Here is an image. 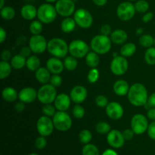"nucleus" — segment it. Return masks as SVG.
<instances>
[{
    "mask_svg": "<svg viewBox=\"0 0 155 155\" xmlns=\"http://www.w3.org/2000/svg\"><path fill=\"white\" fill-rule=\"evenodd\" d=\"M101 155H118L117 151L114 149H106Z\"/></svg>",
    "mask_w": 155,
    "mask_h": 155,
    "instance_id": "58",
    "label": "nucleus"
},
{
    "mask_svg": "<svg viewBox=\"0 0 155 155\" xmlns=\"http://www.w3.org/2000/svg\"><path fill=\"white\" fill-rule=\"evenodd\" d=\"M154 46H155V37H154Z\"/></svg>",
    "mask_w": 155,
    "mask_h": 155,
    "instance_id": "64",
    "label": "nucleus"
},
{
    "mask_svg": "<svg viewBox=\"0 0 155 155\" xmlns=\"http://www.w3.org/2000/svg\"><path fill=\"white\" fill-rule=\"evenodd\" d=\"M29 30L33 35L41 34L43 30L42 23L39 20H34L30 23V26H29Z\"/></svg>",
    "mask_w": 155,
    "mask_h": 155,
    "instance_id": "35",
    "label": "nucleus"
},
{
    "mask_svg": "<svg viewBox=\"0 0 155 155\" xmlns=\"http://www.w3.org/2000/svg\"><path fill=\"white\" fill-rule=\"evenodd\" d=\"M0 8H3L5 6V0H0Z\"/></svg>",
    "mask_w": 155,
    "mask_h": 155,
    "instance_id": "60",
    "label": "nucleus"
},
{
    "mask_svg": "<svg viewBox=\"0 0 155 155\" xmlns=\"http://www.w3.org/2000/svg\"><path fill=\"white\" fill-rule=\"evenodd\" d=\"M51 73L50 71L47 69V68H43V67H40L37 71L35 72V77H36V80L39 82L41 84H47L50 82L51 80Z\"/></svg>",
    "mask_w": 155,
    "mask_h": 155,
    "instance_id": "24",
    "label": "nucleus"
},
{
    "mask_svg": "<svg viewBox=\"0 0 155 155\" xmlns=\"http://www.w3.org/2000/svg\"><path fill=\"white\" fill-rule=\"evenodd\" d=\"M136 45L133 42H127L124 43L121 47L120 52V55L124 56L125 58L131 57L136 53Z\"/></svg>",
    "mask_w": 155,
    "mask_h": 155,
    "instance_id": "30",
    "label": "nucleus"
},
{
    "mask_svg": "<svg viewBox=\"0 0 155 155\" xmlns=\"http://www.w3.org/2000/svg\"><path fill=\"white\" fill-rule=\"evenodd\" d=\"M36 130L40 136L45 137L51 136L54 130L52 119L45 115L41 116L36 122Z\"/></svg>",
    "mask_w": 155,
    "mask_h": 155,
    "instance_id": "11",
    "label": "nucleus"
},
{
    "mask_svg": "<svg viewBox=\"0 0 155 155\" xmlns=\"http://www.w3.org/2000/svg\"><path fill=\"white\" fill-rule=\"evenodd\" d=\"M148 92L146 87L142 83H136L130 88L127 98L132 105L135 107H142L148 102Z\"/></svg>",
    "mask_w": 155,
    "mask_h": 155,
    "instance_id": "1",
    "label": "nucleus"
},
{
    "mask_svg": "<svg viewBox=\"0 0 155 155\" xmlns=\"http://www.w3.org/2000/svg\"><path fill=\"white\" fill-rule=\"evenodd\" d=\"M136 11L135 5L130 2H121L117 8V15L123 21H128L135 16Z\"/></svg>",
    "mask_w": 155,
    "mask_h": 155,
    "instance_id": "13",
    "label": "nucleus"
},
{
    "mask_svg": "<svg viewBox=\"0 0 155 155\" xmlns=\"http://www.w3.org/2000/svg\"><path fill=\"white\" fill-rule=\"evenodd\" d=\"M7 37V33L3 27H0V43H3Z\"/></svg>",
    "mask_w": 155,
    "mask_h": 155,
    "instance_id": "55",
    "label": "nucleus"
},
{
    "mask_svg": "<svg viewBox=\"0 0 155 155\" xmlns=\"http://www.w3.org/2000/svg\"><path fill=\"white\" fill-rule=\"evenodd\" d=\"M100 77L99 71L97 69V68H91L90 71H89L87 74V80L90 83H95L98 80Z\"/></svg>",
    "mask_w": 155,
    "mask_h": 155,
    "instance_id": "41",
    "label": "nucleus"
},
{
    "mask_svg": "<svg viewBox=\"0 0 155 155\" xmlns=\"http://www.w3.org/2000/svg\"><path fill=\"white\" fill-rule=\"evenodd\" d=\"M54 6L58 15L64 18L71 17L76 11L75 3L73 0H58Z\"/></svg>",
    "mask_w": 155,
    "mask_h": 155,
    "instance_id": "14",
    "label": "nucleus"
},
{
    "mask_svg": "<svg viewBox=\"0 0 155 155\" xmlns=\"http://www.w3.org/2000/svg\"><path fill=\"white\" fill-rule=\"evenodd\" d=\"M89 47L82 39H74L69 44V53L76 58H83L89 53Z\"/></svg>",
    "mask_w": 155,
    "mask_h": 155,
    "instance_id": "8",
    "label": "nucleus"
},
{
    "mask_svg": "<svg viewBox=\"0 0 155 155\" xmlns=\"http://www.w3.org/2000/svg\"><path fill=\"white\" fill-rule=\"evenodd\" d=\"M94 4L99 7H102V6L105 5L107 2V0H92Z\"/></svg>",
    "mask_w": 155,
    "mask_h": 155,
    "instance_id": "57",
    "label": "nucleus"
},
{
    "mask_svg": "<svg viewBox=\"0 0 155 155\" xmlns=\"http://www.w3.org/2000/svg\"><path fill=\"white\" fill-rule=\"evenodd\" d=\"M148 103L151 107H155V92L151 94V95L148 96Z\"/></svg>",
    "mask_w": 155,
    "mask_h": 155,
    "instance_id": "56",
    "label": "nucleus"
},
{
    "mask_svg": "<svg viewBox=\"0 0 155 155\" xmlns=\"http://www.w3.org/2000/svg\"><path fill=\"white\" fill-rule=\"evenodd\" d=\"M130 86L124 80H118L114 83L113 91L118 96H125L128 94Z\"/></svg>",
    "mask_w": 155,
    "mask_h": 155,
    "instance_id": "23",
    "label": "nucleus"
},
{
    "mask_svg": "<svg viewBox=\"0 0 155 155\" xmlns=\"http://www.w3.org/2000/svg\"><path fill=\"white\" fill-rule=\"evenodd\" d=\"M122 133H123V135H124V139H125L126 141L132 140V139H133V137H134L135 133L133 132V130H132L131 128L127 129V130H124Z\"/></svg>",
    "mask_w": 155,
    "mask_h": 155,
    "instance_id": "49",
    "label": "nucleus"
},
{
    "mask_svg": "<svg viewBox=\"0 0 155 155\" xmlns=\"http://www.w3.org/2000/svg\"><path fill=\"white\" fill-rule=\"evenodd\" d=\"M95 101L96 105L98 106V107H101V108L106 107L109 103L107 98L104 95H98V96L95 98Z\"/></svg>",
    "mask_w": 155,
    "mask_h": 155,
    "instance_id": "44",
    "label": "nucleus"
},
{
    "mask_svg": "<svg viewBox=\"0 0 155 155\" xmlns=\"http://www.w3.org/2000/svg\"><path fill=\"white\" fill-rule=\"evenodd\" d=\"M107 142L111 148L118 149L122 148L125 143V139L122 132L118 130H111L107 134Z\"/></svg>",
    "mask_w": 155,
    "mask_h": 155,
    "instance_id": "15",
    "label": "nucleus"
},
{
    "mask_svg": "<svg viewBox=\"0 0 155 155\" xmlns=\"http://www.w3.org/2000/svg\"><path fill=\"white\" fill-rule=\"evenodd\" d=\"M1 58H2V61H11V59L12 58V52L8 49L3 50V51H2Z\"/></svg>",
    "mask_w": 155,
    "mask_h": 155,
    "instance_id": "50",
    "label": "nucleus"
},
{
    "mask_svg": "<svg viewBox=\"0 0 155 155\" xmlns=\"http://www.w3.org/2000/svg\"><path fill=\"white\" fill-rule=\"evenodd\" d=\"M82 155H100V152L96 145L89 143L83 146Z\"/></svg>",
    "mask_w": 155,
    "mask_h": 155,
    "instance_id": "36",
    "label": "nucleus"
},
{
    "mask_svg": "<svg viewBox=\"0 0 155 155\" xmlns=\"http://www.w3.org/2000/svg\"><path fill=\"white\" fill-rule=\"evenodd\" d=\"M148 125V117L142 114H135L130 121V127L136 135L144 134L147 132Z\"/></svg>",
    "mask_w": 155,
    "mask_h": 155,
    "instance_id": "9",
    "label": "nucleus"
},
{
    "mask_svg": "<svg viewBox=\"0 0 155 155\" xmlns=\"http://www.w3.org/2000/svg\"><path fill=\"white\" fill-rule=\"evenodd\" d=\"M147 133L150 139L155 140V120L151 121V124H149L147 130Z\"/></svg>",
    "mask_w": 155,
    "mask_h": 155,
    "instance_id": "47",
    "label": "nucleus"
},
{
    "mask_svg": "<svg viewBox=\"0 0 155 155\" xmlns=\"http://www.w3.org/2000/svg\"><path fill=\"white\" fill-rule=\"evenodd\" d=\"M18 98L25 104L33 103L37 98V91L30 86L23 88L18 92Z\"/></svg>",
    "mask_w": 155,
    "mask_h": 155,
    "instance_id": "18",
    "label": "nucleus"
},
{
    "mask_svg": "<svg viewBox=\"0 0 155 155\" xmlns=\"http://www.w3.org/2000/svg\"><path fill=\"white\" fill-rule=\"evenodd\" d=\"M76 26H77L76 21H74V18L71 17L64 18L61 23V29L65 33H70L74 31Z\"/></svg>",
    "mask_w": 155,
    "mask_h": 155,
    "instance_id": "26",
    "label": "nucleus"
},
{
    "mask_svg": "<svg viewBox=\"0 0 155 155\" xmlns=\"http://www.w3.org/2000/svg\"><path fill=\"white\" fill-rule=\"evenodd\" d=\"M71 100L70 95L66 93L58 94L54 101V105L58 110L66 111L70 108L71 105Z\"/></svg>",
    "mask_w": 155,
    "mask_h": 155,
    "instance_id": "19",
    "label": "nucleus"
},
{
    "mask_svg": "<svg viewBox=\"0 0 155 155\" xmlns=\"http://www.w3.org/2000/svg\"><path fill=\"white\" fill-rule=\"evenodd\" d=\"M100 32H101V34L104 35V36H110L112 33L111 27L109 24H103L100 28Z\"/></svg>",
    "mask_w": 155,
    "mask_h": 155,
    "instance_id": "48",
    "label": "nucleus"
},
{
    "mask_svg": "<svg viewBox=\"0 0 155 155\" xmlns=\"http://www.w3.org/2000/svg\"><path fill=\"white\" fill-rule=\"evenodd\" d=\"M35 148H37L38 150H42L46 147L47 145V139H45V136H40L36 138L34 142Z\"/></svg>",
    "mask_w": 155,
    "mask_h": 155,
    "instance_id": "45",
    "label": "nucleus"
},
{
    "mask_svg": "<svg viewBox=\"0 0 155 155\" xmlns=\"http://www.w3.org/2000/svg\"><path fill=\"white\" fill-rule=\"evenodd\" d=\"M45 1L48 3H53V2H56L58 0H45Z\"/></svg>",
    "mask_w": 155,
    "mask_h": 155,
    "instance_id": "61",
    "label": "nucleus"
},
{
    "mask_svg": "<svg viewBox=\"0 0 155 155\" xmlns=\"http://www.w3.org/2000/svg\"><path fill=\"white\" fill-rule=\"evenodd\" d=\"M21 15L27 21H33L37 17V9L31 4H26L21 9Z\"/></svg>",
    "mask_w": 155,
    "mask_h": 155,
    "instance_id": "22",
    "label": "nucleus"
},
{
    "mask_svg": "<svg viewBox=\"0 0 155 155\" xmlns=\"http://www.w3.org/2000/svg\"><path fill=\"white\" fill-rule=\"evenodd\" d=\"M153 18H154V14L152 12H148L144 14V15L142 16V21L145 24H147V23L150 22L153 19Z\"/></svg>",
    "mask_w": 155,
    "mask_h": 155,
    "instance_id": "52",
    "label": "nucleus"
},
{
    "mask_svg": "<svg viewBox=\"0 0 155 155\" xmlns=\"http://www.w3.org/2000/svg\"><path fill=\"white\" fill-rule=\"evenodd\" d=\"M49 83L55 88L59 87L62 84V78L60 74H52Z\"/></svg>",
    "mask_w": 155,
    "mask_h": 155,
    "instance_id": "46",
    "label": "nucleus"
},
{
    "mask_svg": "<svg viewBox=\"0 0 155 155\" xmlns=\"http://www.w3.org/2000/svg\"><path fill=\"white\" fill-rule=\"evenodd\" d=\"M110 69L112 74L116 76H122L127 72L129 69V61L127 58L122 55L114 57L110 62Z\"/></svg>",
    "mask_w": 155,
    "mask_h": 155,
    "instance_id": "10",
    "label": "nucleus"
},
{
    "mask_svg": "<svg viewBox=\"0 0 155 155\" xmlns=\"http://www.w3.org/2000/svg\"><path fill=\"white\" fill-rule=\"evenodd\" d=\"M46 68L51 74H61L64 69V61L61 58L51 57L46 61Z\"/></svg>",
    "mask_w": 155,
    "mask_h": 155,
    "instance_id": "20",
    "label": "nucleus"
},
{
    "mask_svg": "<svg viewBox=\"0 0 155 155\" xmlns=\"http://www.w3.org/2000/svg\"><path fill=\"white\" fill-rule=\"evenodd\" d=\"M12 67L8 61H1L0 62V79L4 80L12 74Z\"/></svg>",
    "mask_w": 155,
    "mask_h": 155,
    "instance_id": "31",
    "label": "nucleus"
},
{
    "mask_svg": "<svg viewBox=\"0 0 155 155\" xmlns=\"http://www.w3.org/2000/svg\"><path fill=\"white\" fill-rule=\"evenodd\" d=\"M72 113L75 118H77V119H82L85 116L86 111H85L84 107L81 104H77L74 106V108H73Z\"/></svg>",
    "mask_w": 155,
    "mask_h": 155,
    "instance_id": "43",
    "label": "nucleus"
},
{
    "mask_svg": "<svg viewBox=\"0 0 155 155\" xmlns=\"http://www.w3.org/2000/svg\"><path fill=\"white\" fill-rule=\"evenodd\" d=\"M92 139V134L89 130H83L80 131V133H79V139H80V142L84 145L86 144H89L91 142Z\"/></svg>",
    "mask_w": 155,
    "mask_h": 155,
    "instance_id": "40",
    "label": "nucleus"
},
{
    "mask_svg": "<svg viewBox=\"0 0 155 155\" xmlns=\"http://www.w3.org/2000/svg\"><path fill=\"white\" fill-rule=\"evenodd\" d=\"M0 14H1V16L3 19L10 21V20H12L15 18L16 12H15V8L12 6L5 5L4 7L1 8Z\"/></svg>",
    "mask_w": 155,
    "mask_h": 155,
    "instance_id": "33",
    "label": "nucleus"
},
{
    "mask_svg": "<svg viewBox=\"0 0 155 155\" xmlns=\"http://www.w3.org/2000/svg\"><path fill=\"white\" fill-rule=\"evenodd\" d=\"M144 58L148 65H155V47L147 48Z\"/></svg>",
    "mask_w": 155,
    "mask_h": 155,
    "instance_id": "38",
    "label": "nucleus"
},
{
    "mask_svg": "<svg viewBox=\"0 0 155 155\" xmlns=\"http://www.w3.org/2000/svg\"><path fill=\"white\" fill-rule=\"evenodd\" d=\"M139 44L143 48H151L154 45V38L150 34H142L139 37Z\"/></svg>",
    "mask_w": 155,
    "mask_h": 155,
    "instance_id": "34",
    "label": "nucleus"
},
{
    "mask_svg": "<svg viewBox=\"0 0 155 155\" xmlns=\"http://www.w3.org/2000/svg\"><path fill=\"white\" fill-rule=\"evenodd\" d=\"M147 117L151 121L155 120V107H151L147 112Z\"/></svg>",
    "mask_w": 155,
    "mask_h": 155,
    "instance_id": "54",
    "label": "nucleus"
},
{
    "mask_svg": "<svg viewBox=\"0 0 155 155\" xmlns=\"http://www.w3.org/2000/svg\"><path fill=\"white\" fill-rule=\"evenodd\" d=\"M2 97L5 101L8 103L15 102L18 98V92L13 87H5L2 92Z\"/></svg>",
    "mask_w": 155,
    "mask_h": 155,
    "instance_id": "25",
    "label": "nucleus"
},
{
    "mask_svg": "<svg viewBox=\"0 0 155 155\" xmlns=\"http://www.w3.org/2000/svg\"><path fill=\"white\" fill-rule=\"evenodd\" d=\"M40 59H39L36 54H33V55H30L29 56L28 58H27L26 67H27V68L30 71L36 72V71L40 68Z\"/></svg>",
    "mask_w": 155,
    "mask_h": 155,
    "instance_id": "27",
    "label": "nucleus"
},
{
    "mask_svg": "<svg viewBox=\"0 0 155 155\" xmlns=\"http://www.w3.org/2000/svg\"><path fill=\"white\" fill-rule=\"evenodd\" d=\"M105 112L110 119L118 120L124 116V109L120 103L117 101H110L105 107Z\"/></svg>",
    "mask_w": 155,
    "mask_h": 155,
    "instance_id": "16",
    "label": "nucleus"
},
{
    "mask_svg": "<svg viewBox=\"0 0 155 155\" xmlns=\"http://www.w3.org/2000/svg\"><path fill=\"white\" fill-rule=\"evenodd\" d=\"M28 155H39V154H37L36 153H30V154H29Z\"/></svg>",
    "mask_w": 155,
    "mask_h": 155,
    "instance_id": "62",
    "label": "nucleus"
},
{
    "mask_svg": "<svg viewBox=\"0 0 155 155\" xmlns=\"http://www.w3.org/2000/svg\"><path fill=\"white\" fill-rule=\"evenodd\" d=\"M110 38L111 39L112 43L117 44V45H123V44L126 43V42L127 41L128 35L124 30L116 29L112 31Z\"/></svg>",
    "mask_w": 155,
    "mask_h": 155,
    "instance_id": "21",
    "label": "nucleus"
},
{
    "mask_svg": "<svg viewBox=\"0 0 155 155\" xmlns=\"http://www.w3.org/2000/svg\"><path fill=\"white\" fill-rule=\"evenodd\" d=\"M30 52H32V51L30 50L29 46L22 47L21 51H20V54H21V55L24 56L25 58H28L29 56H30Z\"/></svg>",
    "mask_w": 155,
    "mask_h": 155,
    "instance_id": "53",
    "label": "nucleus"
},
{
    "mask_svg": "<svg viewBox=\"0 0 155 155\" xmlns=\"http://www.w3.org/2000/svg\"><path fill=\"white\" fill-rule=\"evenodd\" d=\"M52 120L54 129L60 132H67L72 127L71 117L66 111L58 110L52 117Z\"/></svg>",
    "mask_w": 155,
    "mask_h": 155,
    "instance_id": "6",
    "label": "nucleus"
},
{
    "mask_svg": "<svg viewBox=\"0 0 155 155\" xmlns=\"http://www.w3.org/2000/svg\"><path fill=\"white\" fill-rule=\"evenodd\" d=\"M143 33H144V30H143V28H142V27H139V28H138L136 31V35H138V36H139V35H140V36H142V35L143 34Z\"/></svg>",
    "mask_w": 155,
    "mask_h": 155,
    "instance_id": "59",
    "label": "nucleus"
},
{
    "mask_svg": "<svg viewBox=\"0 0 155 155\" xmlns=\"http://www.w3.org/2000/svg\"><path fill=\"white\" fill-rule=\"evenodd\" d=\"M28 46L30 47L32 52L36 54H39L47 50L48 42L42 35H33L29 39Z\"/></svg>",
    "mask_w": 155,
    "mask_h": 155,
    "instance_id": "12",
    "label": "nucleus"
},
{
    "mask_svg": "<svg viewBox=\"0 0 155 155\" xmlns=\"http://www.w3.org/2000/svg\"><path fill=\"white\" fill-rule=\"evenodd\" d=\"M112 42L109 36L104 35H96L92 39L90 47L92 50L98 54H105L111 48Z\"/></svg>",
    "mask_w": 155,
    "mask_h": 155,
    "instance_id": "3",
    "label": "nucleus"
},
{
    "mask_svg": "<svg viewBox=\"0 0 155 155\" xmlns=\"http://www.w3.org/2000/svg\"><path fill=\"white\" fill-rule=\"evenodd\" d=\"M128 1H137V0H128Z\"/></svg>",
    "mask_w": 155,
    "mask_h": 155,
    "instance_id": "63",
    "label": "nucleus"
},
{
    "mask_svg": "<svg viewBox=\"0 0 155 155\" xmlns=\"http://www.w3.org/2000/svg\"><path fill=\"white\" fill-rule=\"evenodd\" d=\"M64 65L65 69L69 71H73L77 69L78 66V61L77 58L72 55L66 56L64 59Z\"/></svg>",
    "mask_w": 155,
    "mask_h": 155,
    "instance_id": "32",
    "label": "nucleus"
},
{
    "mask_svg": "<svg viewBox=\"0 0 155 155\" xmlns=\"http://www.w3.org/2000/svg\"><path fill=\"white\" fill-rule=\"evenodd\" d=\"M25 103L21 101H19L18 102H16V104H15V110L18 113H21V112H23L25 110Z\"/></svg>",
    "mask_w": 155,
    "mask_h": 155,
    "instance_id": "51",
    "label": "nucleus"
},
{
    "mask_svg": "<svg viewBox=\"0 0 155 155\" xmlns=\"http://www.w3.org/2000/svg\"><path fill=\"white\" fill-rule=\"evenodd\" d=\"M56 107H54V105H52L51 104H43L42 108V112L43 114V115L47 117H51L54 116L55 114L56 111Z\"/></svg>",
    "mask_w": 155,
    "mask_h": 155,
    "instance_id": "42",
    "label": "nucleus"
},
{
    "mask_svg": "<svg viewBox=\"0 0 155 155\" xmlns=\"http://www.w3.org/2000/svg\"><path fill=\"white\" fill-rule=\"evenodd\" d=\"M57 15L55 6L51 3H44L39 5L37 8L38 20H39L42 24H48L52 23L57 18Z\"/></svg>",
    "mask_w": 155,
    "mask_h": 155,
    "instance_id": "4",
    "label": "nucleus"
},
{
    "mask_svg": "<svg viewBox=\"0 0 155 155\" xmlns=\"http://www.w3.org/2000/svg\"><path fill=\"white\" fill-rule=\"evenodd\" d=\"M136 11L139 13L145 14L148 12L149 10V3L146 0H137L136 2L134 4Z\"/></svg>",
    "mask_w": 155,
    "mask_h": 155,
    "instance_id": "37",
    "label": "nucleus"
},
{
    "mask_svg": "<svg viewBox=\"0 0 155 155\" xmlns=\"http://www.w3.org/2000/svg\"><path fill=\"white\" fill-rule=\"evenodd\" d=\"M26 62H27V58L21 55V54L14 55L10 61L12 68L15 70H21L24 68L26 66Z\"/></svg>",
    "mask_w": 155,
    "mask_h": 155,
    "instance_id": "28",
    "label": "nucleus"
},
{
    "mask_svg": "<svg viewBox=\"0 0 155 155\" xmlns=\"http://www.w3.org/2000/svg\"><path fill=\"white\" fill-rule=\"evenodd\" d=\"M95 130L99 134H107L111 130V127L107 122L101 121L95 125Z\"/></svg>",
    "mask_w": 155,
    "mask_h": 155,
    "instance_id": "39",
    "label": "nucleus"
},
{
    "mask_svg": "<svg viewBox=\"0 0 155 155\" xmlns=\"http://www.w3.org/2000/svg\"><path fill=\"white\" fill-rule=\"evenodd\" d=\"M47 50L53 57L64 58L69 53V45L61 38H52L48 42Z\"/></svg>",
    "mask_w": 155,
    "mask_h": 155,
    "instance_id": "2",
    "label": "nucleus"
},
{
    "mask_svg": "<svg viewBox=\"0 0 155 155\" xmlns=\"http://www.w3.org/2000/svg\"><path fill=\"white\" fill-rule=\"evenodd\" d=\"M74 19L77 25L83 29L89 28L93 24V17L92 14L87 9L83 8H80L75 11Z\"/></svg>",
    "mask_w": 155,
    "mask_h": 155,
    "instance_id": "7",
    "label": "nucleus"
},
{
    "mask_svg": "<svg viewBox=\"0 0 155 155\" xmlns=\"http://www.w3.org/2000/svg\"><path fill=\"white\" fill-rule=\"evenodd\" d=\"M86 63L89 68H95L98 66L100 62L99 54H97L95 51H89L86 56L85 57Z\"/></svg>",
    "mask_w": 155,
    "mask_h": 155,
    "instance_id": "29",
    "label": "nucleus"
},
{
    "mask_svg": "<svg viewBox=\"0 0 155 155\" xmlns=\"http://www.w3.org/2000/svg\"><path fill=\"white\" fill-rule=\"evenodd\" d=\"M57 95L55 87L50 83L42 85L37 91V99L43 104L54 103Z\"/></svg>",
    "mask_w": 155,
    "mask_h": 155,
    "instance_id": "5",
    "label": "nucleus"
},
{
    "mask_svg": "<svg viewBox=\"0 0 155 155\" xmlns=\"http://www.w3.org/2000/svg\"><path fill=\"white\" fill-rule=\"evenodd\" d=\"M70 96L73 102L76 104H81L87 98L88 91L84 86H76L71 90Z\"/></svg>",
    "mask_w": 155,
    "mask_h": 155,
    "instance_id": "17",
    "label": "nucleus"
}]
</instances>
